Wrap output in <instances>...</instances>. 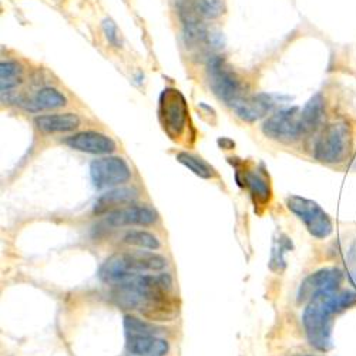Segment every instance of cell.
Wrapping results in <instances>:
<instances>
[{
    "instance_id": "22",
    "label": "cell",
    "mask_w": 356,
    "mask_h": 356,
    "mask_svg": "<svg viewBox=\"0 0 356 356\" xmlns=\"http://www.w3.org/2000/svg\"><path fill=\"white\" fill-rule=\"evenodd\" d=\"M292 250V241L286 235L280 234L278 238L274 241L273 251H271V259H270V268L274 273H282L286 266L285 255Z\"/></svg>"
},
{
    "instance_id": "19",
    "label": "cell",
    "mask_w": 356,
    "mask_h": 356,
    "mask_svg": "<svg viewBox=\"0 0 356 356\" xmlns=\"http://www.w3.org/2000/svg\"><path fill=\"white\" fill-rule=\"evenodd\" d=\"M243 177L255 205L258 204L261 207H265L268 204L271 200L273 191H271V186L266 174L258 170H251V171H244Z\"/></svg>"
},
{
    "instance_id": "3",
    "label": "cell",
    "mask_w": 356,
    "mask_h": 356,
    "mask_svg": "<svg viewBox=\"0 0 356 356\" xmlns=\"http://www.w3.org/2000/svg\"><path fill=\"white\" fill-rule=\"evenodd\" d=\"M167 259L159 254L147 251H131L115 254L107 258L99 268V278L108 285H117L138 275L161 273Z\"/></svg>"
},
{
    "instance_id": "4",
    "label": "cell",
    "mask_w": 356,
    "mask_h": 356,
    "mask_svg": "<svg viewBox=\"0 0 356 356\" xmlns=\"http://www.w3.org/2000/svg\"><path fill=\"white\" fill-rule=\"evenodd\" d=\"M352 147V133L346 123L323 127L314 145V156L325 164H339L346 160Z\"/></svg>"
},
{
    "instance_id": "21",
    "label": "cell",
    "mask_w": 356,
    "mask_h": 356,
    "mask_svg": "<svg viewBox=\"0 0 356 356\" xmlns=\"http://www.w3.org/2000/svg\"><path fill=\"white\" fill-rule=\"evenodd\" d=\"M123 241L129 245L148 251H157L161 247L159 238L154 234L143 229H131L126 232V235L123 236Z\"/></svg>"
},
{
    "instance_id": "27",
    "label": "cell",
    "mask_w": 356,
    "mask_h": 356,
    "mask_svg": "<svg viewBox=\"0 0 356 356\" xmlns=\"http://www.w3.org/2000/svg\"><path fill=\"white\" fill-rule=\"evenodd\" d=\"M348 270H349L350 281L356 288V241L352 244L348 254Z\"/></svg>"
},
{
    "instance_id": "16",
    "label": "cell",
    "mask_w": 356,
    "mask_h": 356,
    "mask_svg": "<svg viewBox=\"0 0 356 356\" xmlns=\"http://www.w3.org/2000/svg\"><path fill=\"white\" fill-rule=\"evenodd\" d=\"M136 198H137V191L134 188H126V187L111 188L97 198L95 204V213L97 216L108 214L117 209H122V207L133 204Z\"/></svg>"
},
{
    "instance_id": "26",
    "label": "cell",
    "mask_w": 356,
    "mask_h": 356,
    "mask_svg": "<svg viewBox=\"0 0 356 356\" xmlns=\"http://www.w3.org/2000/svg\"><path fill=\"white\" fill-rule=\"evenodd\" d=\"M103 31H104V33H106V38H107V40L111 43V44H114V46H120V40H118V31H117V26L114 24V22L113 20H110V19H106L104 22H103Z\"/></svg>"
},
{
    "instance_id": "20",
    "label": "cell",
    "mask_w": 356,
    "mask_h": 356,
    "mask_svg": "<svg viewBox=\"0 0 356 356\" xmlns=\"http://www.w3.org/2000/svg\"><path fill=\"white\" fill-rule=\"evenodd\" d=\"M323 115H325V103L322 96L316 95L301 110V118L307 133H311L318 126H321Z\"/></svg>"
},
{
    "instance_id": "12",
    "label": "cell",
    "mask_w": 356,
    "mask_h": 356,
    "mask_svg": "<svg viewBox=\"0 0 356 356\" xmlns=\"http://www.w3.org/2000/svg\"><path fill=\"white\" fill-rule=\"evenodd\" d=\"M178 10L186 26L204 24L224 15L225 0H181Z\"/></svg>"
},
{
    "instance_id": "8",
    "label": "cell",
    "mask_w": 356,
    "mask_h": 356,
    "mask_svg": "<svg viewBox=\"0 0 356 356\" xmlns=\"http://www.w3.org/2000/svg\"><path fill=\"white\" fill-rule=\"evenodd\" d=\"M262 133L271 140L282 143H293L300 140L307 134L301 118V110L298 107L280 110L266 118L262 126Z\"/></svg>"
},
{
    "instance_id": "18",
    "label": "cell",
    "mask_w": 356,
    "mask_h": 356,
    "mask_svg": "<svg viewBox=\"0 0 356 356\" xmlns=\"http://www.w3.org/2000/svg\"><path fill=\"white\" fill-rule=\"evenodd\" d=\"M67 103L66 96L58 92L54 87H43L29 102L23 103V107L32 113H39L43 110H54L65 107Z\"/></svg>"
},
{
    "instance_id": "29",
    "label": "cell",
    "mask_w": 356,
    "mask_h": 356,
    "mask_svg": "<svg viewBox=\"0 0 356 356\" xmlns=\"http://www.w3.org/2000/svg\"><path fill=\"white\" fill-rule=\"evenodd\" d=\"M298 356H312V355H298Z\"/></svg>"
},
{
    "instance_id": "6",
    "label": "cell",
    "mask_w": 356,
    "mask_h": 356,
    "mask_svg": "<svg viewBox=\"0 0 356 356\" xmlns=\"http://www.w3.org/2000/svg\"><path fill=\"white\" fill-rule=\"evenodd\" d=\"M207 76L214 95L227 106L232 107L243 99L244 87L240 77L231 70V67L218 56H213L207 63Z\"/></svg>"
},
{
    "instance_id": "1",
    "label": "cell",
    "mask_w": 356,
    "mask_h": 356,
    "mask_svg": "<svg viewBox=\"0 0 356 356\" xmlns=\"http://www.w3.org/2000/svg\"><path fill=\"white\" fill-rule=\"evenodd\" d=\"M113 302L123 309L137 311L153 321H171L177 304L171 295L172 281L168 274H145L122 284L111 285Z\"/></svg>"
},
{
    "instance_id": "14",
    "label": "cell",
    "mask_w": 356,
    "mask_h": 356,
    "mask_svg": "<svg viewBox=\"0 0 356 356\" xmlns=\"http://www.w3.org/2000/svg\"><path fill=\"white\" fill-rule=\"evenodd\" d=\"M170 343L159 335L129 334L126 335L127 356H167Z\"/></svg>"
},
{
    "instance_id": "9",
    "label": "cell",
    "mask_w": 356,
    "mask_h": 356,
    "mask_svg": "<svg viewBox=\"0 0 356 356\" xmlns=\"http://www.w3.org/2000/svg\"><path fill=\"white\" fill-rule=\"evenodd\" d=\"M90 177L99 190L115 188L130 180L131 171L122 157H103L90 164Z\"/></svg>"
},
{
    "instance_id": "13",
    "label": "cell",
    "mask_w": 356,
    "mask_h": 356,
    "mask_svg": "<svg viewBox=\"0 0 356 356\" xmlns=\"http://www.w3.org/2000/svg\"><path fill=\"white\" fill-rule=\"evenodd\" d=\"M65 144L80 153L87 154H110L115 152L113 138L97 131H81L65 138Z\"/></svg>"
},
{
    "instance_id": "17",
    "label": "cell",
    "mask_w": 356,
    "mask_h": 356,
    "mask_svg": "<svg viewBox=\"0 0 356 356\" xmlns=\"http://www.w3.org/2000/svg\"><path fill=\"white\" fill-rule=\"evenodd\" d=\"M35 126L38 130L46 134L53 133H69L80 126V118L77 114H44L35 118Z\"/></svg>"
},
{
    "instance_id": "15",
    "label": "cell",
    "mask_w": 356,
    "mask_h": 356,
    "mask_svg": "<svg viewBox=\"0 0 356 356\" xmlns=\"http://www.w3.org/2000/svg\"><path fill=\"white\" fill-rule=\"evenodd\" d=\"M274 107V102L270 96L266 95H257V96H244L236 102L231 108L235 114L244 122L254 123L264 115L268 114Z\"/></svg>"
},
{
    "instance_id": "2",
    "label": "cell",
    "mask_w": 356,
    "mask_h": 356,
    "mask_svg": "<svg viewBox=\"0 0 356 356\" xmlns=\"http://www.w3.org/2000/svg\"><path fill=\"white\" fill-rule=\"evenodd\" d=\"M356 305V291L345 289L319 293L304 309L302 323L308 342L318 350L326 352L332 348L334 316Z\"/></svg>"
},
{
    "instance_id": "28",
    "label": "cell",
    "mask_w": 356,
    "mask_h": 356,
    "mask_svg": "<svg viewBox=\"0 0 356 356\" xmlns=\"http://www.w3.org/2000/svg\"><path fill=\"white\" fill-rule=\"evenodd\" d=\"M218 144H220L222 148H225V150H231V148H234V145H235V143L231 141V140H228V138L218 140Z\"/></svg>"
},
{
    "instance_id": "24",
    "label": "cell",
    "mask_w": 356,
    "mask_h": 356,
    "mask_svg": "<svg viewBox=\"0 0 356 356\" xmlns=\"http://www.w3.org/2000/svg\"><path fill=\"white\" fill-rule=\"evenodd\" d=\"M22 81V69L16 62H2L0 65V90L9 93Z\"/></svg>"
},
{
    "instance_id": "5",
    "label": "cell",
    "mask_w": 356,
    "mask_h": 356,
    "mask_svg": "<svg viewBox=\"0 0 356 356\" xmlns=\"http://www.w3.org/2000/svg\"><path fill=\"white\" fill-rule=\"evenodd\" d=\"M159 118L170 138L177 140L184 134L188 122V104L180 90L174 87L164 88L159 100Z\"/></svg>"
},
{
    "instance_id": "25",
    "label": "cell",
    "mask_w": 356,
    "mask_h": 356,
    "mask_svg": "<svg viewBox=\"0 0 356 356\" xmlns=\"http://www.w3.org/2000/svg\"><path fill=\"white\" fill-rule=\"evenodd\" d=\"M124 330L126 335L129 334H145V335H160L163 330L160 326L147 322L144 319H140L134 315H126L124 316Z\"/></svg>"
},
{
    "instance_id": "23",
    "label": "cell",
    "mask_w": 356,
    "mask_h": 356,
    "mask_svg": "<svg viewBox=\"0 0 356 356\" xmlns=\"http://www.w3.org/2000/svg\"><path fill=\"white\" fill-rule=\"evenodd\" d=\"M177 161L181 163L200 178H204V180H210V178L214 177V168L209 163L204 161L201 157H197L190 153H178Z\"/></svg>"
},
{
    "instance_id": "10",
    "label": "cell",
    "mask_w": 356,
    "mask_h": 356,
    "mask_svg": "<svg viewBox=\"0 0 356 356\" xmlns=\"http://www.w3.org/2000/svg\"><path fill=\"white\" fill-rule=\"evenodd\" d=\"M343 282V271L339 268H322L308 275L298 289V302H309L319 293L335 292Z\"/></svg>"
},
{
    "instance_id": "7",
    "label": "cell",
    "mask_w": 356,
    "mask_h": 356,
    "mask_svg": "<svg viewBox=\"0 0 356 356\" xmlns=\"http://www.w3.org/2000/svg\"><path fill=\"white\" fill-rule=\"evenodd\" d=\"M286 207L291 213L304 222L309 234L315 238L325 240L334 232L330 216L321 209L318 202L298 195H291L286 198Z\"/></svg>"
},
{
    "instance_id": "11",
    "label": "cell",
    "mask_w": 356,
    "mask_h": 356,
    "mask_svg": "<svg viewBox=\"0 0 356 356\" xmlns=\"http://www.w3.org/2000/svg\"><path fill=\"white\" fill-rule=\"evenodd\" d=\"M159 220L157 211L147 204H129L106 214V224L114 228L140 225H153Z\"/></svg>"
}]
</instances>
